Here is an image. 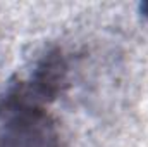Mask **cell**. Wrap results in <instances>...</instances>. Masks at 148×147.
Masks as SVG:
<instances>
[{"label": "cell", "instance_id": "1", "mask_svg": "<svg viewBox=\"0 0 148 147\" xmlns=\"http://www.w3.org/2000/svg\"><path fill=\"white\" fill-rule=\"evenodd\" d=\"M66 66L59 52L45 55V59L38 64V71L33 81L35 92L47 99V95H55L60 88V83L64 81Z\"/></svg>", "mask_w": 148, "mask_h": 147}]
</instances>
